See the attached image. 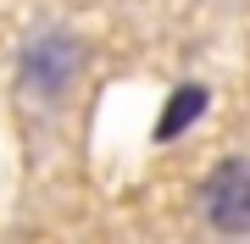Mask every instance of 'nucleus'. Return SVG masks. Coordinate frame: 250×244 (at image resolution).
I'll return each instance as SVG.
<instances>
[{
    "instance_id": "3",
    "label": "nucleus",
    "mask_w": 250,
    "mask_h": 244,
    "mask_svg": "<svg viewBox=\"0 0 250 244\" xmlns=\"http://www.w3.org/2000/svg\"><path fill=\"white\" fill-rule=\"evenodd\" d=\"M200 111H206V89H200V83H184V89L167 100V117L156 122V139H178Z\"/></svg>"
},
{
    "instance_id": "1",
    "label": "nucleus",
    "mask_w": 250,
    "mask_h": 244,
    "mask_svg": "<svg viewBox=\"0 0 250 244\" xmlns=\"http://www.w3.org/2000/svg\"><path fill=\"white\" fill-rule=\"evenodd\" d=\"M206 222L217 233H250V161H223L206 183Z\"/></svg>"
},
{
    "instance_id": "2",
    "label": "nucleus",
    "mask_w": 250,
    "mask_h": 244,
    "mask_svg": "<svg viewBox=\"0 0 250 244\" xmlns=\"http://www.w3.org/2000/svg\"><path fill=\"white\" fill-rule=\"evenodd\" d=\"M72 73H78V45L62 34H50V39H39L34 50L22 56V83L28 89H39V94H62Z\"/></svg>"
}]
</instances>
